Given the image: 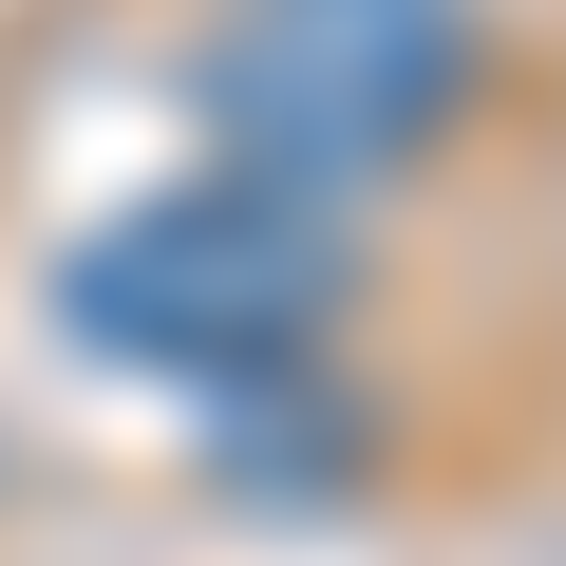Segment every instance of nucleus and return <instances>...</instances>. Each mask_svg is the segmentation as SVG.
I'll return each instance as SVG.
<instances>
[{
    "mask_svg": "<svg viewBox=\"0 0 566 566\" xmlns=\"http://www.w3.org/2000/svg\"><path fill=\"white\" fill-rule=\"evenodd\" d=\"M453 95H472V0H245L189 76L227 170L283 208H359L378 170L434 151Z\"/></svg>",
    "mask_w": 566,
    "mask_h": 566,
    "instance_id": "f03ea898",
    "label": "nucleus"
},
{
    "mask_svg": "<svg viewBox=\"0 0 566 566\" xmlns=\"http://www.w3.org/2000/svg\"><path fill=\"white\" fill-rule=\"evenodd\" d=\"M340 208H283V189H245V170H189V189H151V208H114L76 264H57V322H76V359H114V378H189V397H245V378H283L322 322H340Z\"/></svg>",
    "mask_w": 566,
    "mask_h": 566,
    "instance_id": "f257e3e1",
    "label": "nucleus"
}]
</instances>
